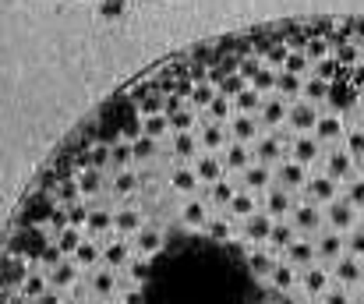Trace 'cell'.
Instances as JSON below:
<instances>
[{"mask_svg":"<svg viewBox=\"0 0 364 304\" xmlns=\"http://www.w3.org/2000/svg\"><path fill=\"white\" fill-rule=\"evenodd\" d=\"M28 273H32L28 258H21V255H4V290H18V287L28 280Z\"/></svg>","mask_w":364,"mask_h":304,"instance_id":"8","label":"cell"},{"mask_svg":"<svg viewBox=\"0 0 364 304\" xmlns=\"http://www.w3.org/2000/svg\"><path fill=\"white\" fill-rule=\"evenodd\" d=\"M121 273L134 283V287H145L149 276H152V258H149V255H134V258L127 262V269H121Z\"/></svg>","mask_w":364,"mask_h":304,"instance_id":"11","label":"cell"},{"mask_svg":"<svg viewBox=\"0 0 364 304\" xmlns=\"http://www.w3.org/2000/svg\"><path fill=\"white\" fill-rule=\"evenodd\" d=\"M131 244H134V255H149V258H156V255L166 248V230H159V226H152V223L141 219L138 234H131Z\"/></svg>","mask_w":364,"mask_h":304,"instance_id":"2","label":"cell"},{"mask_svg":"<svg viewBox=\"0 0 364 304\" xmlns=\"http://www.w3.org/2000/svg\"><path fill=\"white\" fill-rule=\"evenodd\" d=\"M361 216H364V209H358V205L347 199V188H343L333 202H326V223H329L333 230H343V234H347Z\"/></svg>","mask_w":364,"mask_h":304,"instance_id":"1","label":"cell"},{"mask_svg":"<svg viewBox=\"0 0 364 304\" xmlns=\"http://www.w3.org/2000/svg\"><path fill=\"white\" fill-rule=\"evenodd\" d=\"M322 304H350V294H347V287H343V283L329 287V290L322 294Z\"/></svg>","mask_w":364,"mask_h":304,"instance_id":"12","label":"cell"},{"mask_svg":"<svg viewBox=\"0 0 364 304\" xmlns=\"http://www.w3.org/2000/svg\"><path fill=\"white\" fill-rule=\"evenodd\" d=\"M283 255H287V262H294L297 269H308V266H315V258H318L315 237H304V234H301V237H297V241H294V244L283 251Z\"/></svg>","mask_w":364,"mask_h":304,"instance_id":"7","label":"cell"},{"mask_svg":"<svg viewBox=\"0 0 364 304\" xmlns=\"http://www.w3.org/2000/svg\"><path fill=\"white\" fill-rule=\"evenodd\" d=\"M329 280H333V273H326L322 266H308V269L301 273V287H304L308 298H322V294L329 290Z\"/></svg>","mask_w":364,"mask_h":304,"instance_id":"9","label":"cell"},{"mask_svg":"<svg viewBox=\"0 0 364 304\" xmlns=\"http://www.w3.org/2000/svg\"><path fill=\"white\" fill-rule=\"evenodd\" d=\"M272 255H276V251H265V244H251V248H247V269H251L255 280L269 283V276H272L276 266H279Z\"/></svg>","mask_w":364,"mask_h":304,"instance_id":"5","label":"cell"},{"mask_svg":"<svg viewBox=\"0 0 364 304\" xmlns=\"http://www.w3.org/2000/svg\"><path fill=\"white\" fill-rule=\"evenodd\" d=\"M297 283H301V276H297V266L294 262H279L276 273L269 276V287H276L279 294H294Z\"/></svg>","mask_w":364,"mask_h":304,"instance_id":"10","label":"cell"},{"mask_svg":"<svg viewBox=\"0 0 364 304\" xmlns=\"http://www.w3.org/2000/svg\"><path fill=\"white\" fill-rule=\"evenodd\" d=\"M262 304H297V298H294V294H279L276 287H269V290H265V301H262Z\"/></svg>","mask_w":364,"mask_h":304,"instance_id":"13","label":"cell"},{"mask_svg":"<svg viewBox=\"0 0 364 304\" xmlns=\"http://www.w3.org/2000/svg\"><path fill=\"white\" fill-rule=\"evenodd\" d=\"M121 304H145V290H141V287H127V290H121Z\"/></svg>","mask_w":364,"mask_h":304,"instance_id":"14","label":"cell"},{"mask_svg":"<svg viewBox=\"0 0 364 304\" xmlns=\"http://www.w3.org/2000/svg\"><path fill=\"white\" fill-rule=\"evenodd\" d=\"M361 294H364V280H361Z\"/></svg>","mask_w":364,"mask_h":304,"instance_id":"16","label":"cell"},{"mask_svg":"<svg viewBox=\"0 0 364 304\" xmlns=\"http://www.w3.org/2000/svg\"><path fill=\"white\" fill-rule=\"evenodd\" d=\"M297 237H301V234H297L294 219H290V216H276V223H272V234H269L265 248H269V251H276V255H283V251H287Z\"/></svg>","mask_w":364,"mask_h":304,"instance_id":"4","label":"cell"},{"mask_svg":"<svg viewBox=\"0 0 364 304\" xmlns=\"http://www.w3.org/2000/svg\"><path fill=\"white\" fill-rule=\"evenodd\" d=\"M304 304H318V301H315V298H311V301H304Z\"/></svg>","mask_w":364,"mask_h":304,"instance_id":"15","label":"cell"},{"mask_svg":"<svg viewBox=\"0 0 364 304\" xmlns=\"http://www.w3.org/2000/svg\"><path fill=\"white\" fill-rule=\"evenodd\" d=\"M333 280L336 283H343V287H350V283H361L364 280V266H361V258L358 255H340L336 262H333Z\"/></svg>","mask_w":364,"mask_h":304,"instance_id":"6","label":"cell"},{"mask_svg":"<svg viewBox=\"0 0 364 304\" xmlns=\"http://www.w3.org/2000/svg\"><path fill=\"white\" fill-rule=\"evenodd\" d=\"M315 248H318V258L322 262H336L340 255H347V234L326 226L322 234H315Z\"/></svg>","mask_w":364,"mask_h":304,"instance_id":"3","label":"cell"}]
</instances>
